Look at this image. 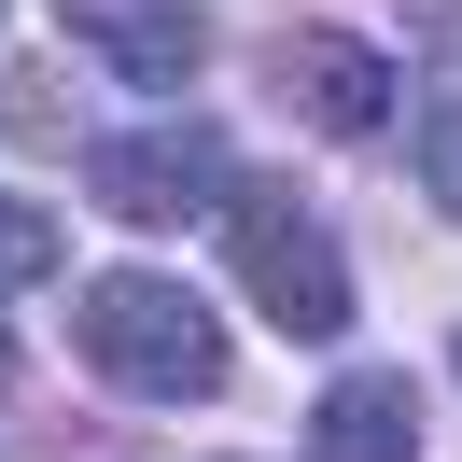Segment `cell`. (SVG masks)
<instances>
[{
	"mask_svg": "<svg viewBox=\"0 0 462 462\" xmlns=\"http://www.w3.org/2000/svg\"><path fill=\"white\" fill-rule=\"evenodd\" d=\"M70 337H85V365L113 378V393H141V406H210V393H225V322H210L169 266L85 281V294H70Z\"/></svg>",
	"mask_w": 462,
	"mask_h": 462,
	"instance_id": "1",
	"label": "cell"
},
{
	"mask_svg": "<svg viewBox=\"0 0 462 462\" xmlns=\"http://www.w3.org/2000/svg\"><path fill=\"white\" fill-rule=\"evenodd\" d=\"M225 253H238V281H253V309L281 337H350V266H337V238H322V210L294 182H225Z\"/></svg>",
	"mask_w": 462,
	"mask_h": 462,
	"instance_id": "2",
	"label": "cell"
},
{
	"mask_svg": "<svg viewBox=\"0 0 462 462\" xmlns=\"http://www.w3.org/2000/svg\"><path fill=\"white\" fill-rule=\"evenodd\" d=\"M225 182H238L225 141H210V126H182V113L141 126V141H98V154H85V197L113 210V225H197Z\"/></svg>",
	"mask_w": 462,
	"mask_h": 462,
	"instance_id": "3",
	"label": "cell"
},
{
	"mask_svg": "<svg viewBox=\"0 0 462 462\" xmlns=\"http://www.w3.org/2000/svg\"><path fill=\"white\" fill-rule=\"evenodd\" d=\"M266 85H281L294 113L322 126V141H378V126H393V57H378V42H337V29H294L281 57H266Z\"/></svg>",
	"mask_w": 462,
	"mask_h": 462,
	"instance_id": "4",
	"label": "cell"
},
{
	"mask_svg": "<svg viewBox=\"0 0 462 462\" xmlns=\"http://www.w3.org/2000/svg\"><path fill=\"white\" fill-rule=\"evenodd\" d=\"M57 29L85 42V57H113L141 98H169L182 70H197V0H57Z\"/></svg>",
	"mask_w": 462,
	"mask_h": 462,
	"instance_id": "5",
	"label": "cell"
},
{
	"mask_svg": "<svg viewBox=\"0 0 462 462\" xmlns=\"http://www.w3.org/2000/svg\"><path fill=\"white\" fill-rule=\"evenodd\" d=\"M309 462H420V393L393 365H350L337 393L309 406Z\"/></svg>",
	"mask_w": 462,
	"mask_h": 462,
	"instance_id": "6",
	"label": "cell"
},
{
	"mask_svg": "<svg viewBox=\"0 0 462 462\" xmlns=\"http://www.w3.org/2000/svg\"><path fill=\"white\" fill-rule=\"evenodd\" d=\"M70 266V238H57V210H29V197H0V294H42Z\"/></svg>",
	"mask_w": 462,
	"mask_h": 462,
	"instance_id": "7",
	"label": "cell"
},
{
	"mask_svg": "<svg viewBox=\"0 0 462 462\" xmlns=\"http://www.w3.org/2000/svg\"><path fill=\"white\" fill-rule=\"evenodd\" d=\"M420 182H434V210H462V85L420 113Z\"/></svg>",
	"mask_w": 462,
	"mask_h": 462,
	"instance_id": "8",
	"label": "cell"
},
{
	"mask_svg": "<svg viewBox=\"0 0 462 462\" xmlns=\"http://www.w3.org/2000/svg\"><path fill=\"white\" fill-rule=\"evenodd\" d=\"M0 393H14V337H0Z\"/></svg>",
	"mask_w": 462,
	"mask_h": 462,
	"instance_id": "9",
	"label": "cell"
}]
</instances>
